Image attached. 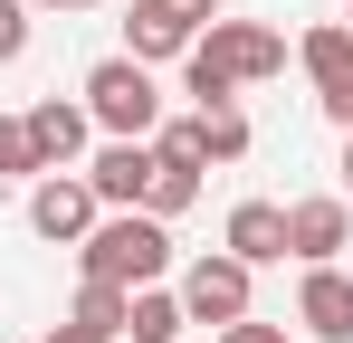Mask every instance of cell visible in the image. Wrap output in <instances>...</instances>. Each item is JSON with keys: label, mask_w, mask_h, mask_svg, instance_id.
I'll return each instance as SVG.
<instances>
[{"label": "cell", "mask_w": 353, "mask_h": 343, "mask_svg": "<svg viewBox=\"0 0 353 343\" xmlns=\"http://www.w3.org/2000/svg\"><path fill=\"white\" fill-rule=\"evenodd\" d=\"M268 76H287V39L268 19H210L181 48V96L191 105H239V86H268Z\"/></svg>", "instance_id": "obj_1"}, {"label": "cell", "mask_w": 353, "mask_h": 343, "mask_svg": "<svg viewBox=\"0 0 353 343\" xmlns=\"http://www.w3.org/2000/svg\"><path fill=\"white\" fill-rule=\"evenodd\" d=\"M77 267L105 286H163L172 277V229L153 210H105V220L77 238Z\"/></svg>", "instance_id": "obj_2"}, {"label": "cell", "mask_w": 353, "mask_h": 343, "mask_svg": "<svg viewBox=\"0 0 353 343\" xmlns=\"http://www.w3.org/2000/svg\"><path fill=\"white\" fill-rule=\"evenodd\" d=\"M77 105H86V124H96L105 143H143V134L163 124V86H153V67H143V57H96Z\"/></svg>", "instance_id": "obj_3"}, {"label": "cell", "mask_w": 353, "mask_h": 343, "mask_svg": "<svg viewBox=\"0 0 353 343\" xmlns=\"http://www.w3.org/2000/svg\"><path fill=\"white\" fill-rule=\"evenodd\" d=\"M181 315H191V324H210V334H220V324H239V315H248V305H258V267H239L230 248H210V258H191V267H181Z\"/></svg>", "instance_id": "obj_4"}, {"label": "cell", "mask_w": 353, "mask_h": 343, "mask_svg": "<svg viewBox=\"0 0 353 343\" xmlns=\"http://www.w3.org/2000/svg\"><path fill=\"white\" fill-rule=\"evenodd\" d=\"M96 220H105V210H96L86 172H39V181H29V229H39L48 248H77Z\"/></svg>", "instance_id": "obj_5"}, {"label": "cell", "mask_w": 353, "mask_h": 343, "mask_svg": "<svg viewBox=\"0 0 353 343\" xmlns=\"http://www.w3.org/2000/svg\"><path fill=\"white\" fill-rule=\"evenodd\" d=\"M296 67L315 76V105H325V114L353 134V29H344V19L305 29V39H296Z\"/></svg>", "instance_id": "obj_6"}, {"label": "cell", "mask_w": 353, "mask_h": 343, "mask_svg": "<svg viewBox=\"0 0 353 343\" xmlns=\"http://www.w3.org/2000/svg\"><path fill=\"white\" fill-rule=\"evenodd\" d=\"M334 248H353V200H344V191L287 200V258H296V267H334Z\"/></svg>", "instance_id": "obj_7"}, {"label": "cell", "mask_w": 353, "mask_h": 343, "mask_svg": "<svg viewBox=\"0 0 353 343\" xmlns=\"http://www.w3.org/2000/svg\"><path fill=\"white\" fill-rule=\"evenodd\" d=\"M19 134H29V153H39V172H77V163H86V143H96V124H86V105H67V96H39V105L19 114Z\"/></svg>", "instance_id": "obj_8"}, {"label": "cell", "mask_w": 353, "mask_h": 343, "mask_svg": "<svg viewBox=\"0 0 353 343\" xmlns=\"http://www.w3.org/2000/svg\"><path fill=\"white\" fill-rule=\"evenodd\" d=\"M86 191H96V210H143V191H153V134L143 143H96L86 153Z\"/></svg>", "instance_id": "obj_9"}, {"label": "cell", "mask_w": 353, "mask_h": 343, "mask_svg": "<svg viewBox=\"0 0 353 343\" xmlns=\"http://www.w3.org/2000/svg\"><path fill=\"white\" fill-rule=\"evenodd\" d=\"M296 324L315 343H353V277L344 267H305V286H296Z\"/></svg>", "instance_id": "obj_10"}, {"label": "cell", "mask_w": 353, "mask_h": 343, "mask_svg": "<svg viewBox=\"0 0 353 343\" xmlns=\"http://www.w3.org/2000/svg\"><path fill=\"white\" fill-rule=\"evenodd\" d=\"M220 248H230L239 267H277V258H287V210H277V200H239L230 229H220Z\"/></svg>", "instance_id": "obj_11"}, {"label": "cell", "mask_w": 353, "mask_h": 343, "mask_svg": "<svg viewBox=\"0 0 353 343\" xmlns=\"http://www.w3.org/2000/svg\"><path fill=\"white\" fill-rule=\"evenodd\" d=\"M181 295L172 286H134V305H124V343H181Z\"/></svg>", "instance_id": "obj_12"}, {"label": "cell", "mask_w": 353, "mask_h": 343, "mask_svg": "<svg viewBox=\"0 0 353 343\" xmlns=\"http://www.w3.org/2000/svg\"><path fill=\"white\" fill-rule=\"evenodd\" d=\"M181 48H191V29H172L163 10H143V0H134V19H124V57L163 67V57H181Z\"/></svg>", "instance_id": "obj_13"}, {"label": "cell", "mask_w": 353, "mask_h": 343, "mask_svg": "<svg viewBox=\"0 0 353 343\" xmlns=\"http://www.w3.org/2000/svg\"><path fill=\"white\" fill-rule=\"evenodd\" d=\"M191 134H201V163H239L248 153V114L239 105H191Z\"/></svg>", "instance_id": "obj_14"}, {"label": "cell", "mask_w": 353, "mask_h": 343, "mask_svg": "<svg viewBox=\"0 0 353 343\" xmlns=\"http://www.w3.org/2000/svg\"><path fill=\"white\" fill-rule=\"evenodd\" d=\"M124 305H134V286L86 277V286H77V305H67V324H96V334H115V343H124Z\"/></svg>", "instance_id": "obj_15"}, {"label": "cell", "mask_w": 353, "mask_h": 343, "mask_svg": "<svg viewBox=\"0 0 353 343\" xmlns=\"http://www.w3.org/2000/svg\"><path fill=\"white\" fill-rule=\"evenodd\" d=\"M191 200H201V172H181V163H153V191H143V210H153V220L172 229L181 210H191Z\"/></svg>", "instance_id": "obj_16"}, {"label": "cell", "mask_w": 353, "mask_h": 343, "mask_svg": "<svg viewBox=\"0 0 353 343\" xmlns=\"http://www.w3.org/2000/svg\"><path fill=\"white\" fill-rule=\"evenodd\" d=\"M19 181H39V153H29L19 114H0V191H19Z\"/></svg>", "instance_id": "obj_17"}, {"label": "cell", "mask_w": 353, "mask_h": 343, "mask_svg": "<svg viewBox=\"0 0 353 343\" xmlns=\"http://www.w3.org/2000/svg\"><path fill=\"white\" fill-rule=\"evenodd\" d=\"M29 19H39L29 0H0V67H19V57H29Z\"/></svg>", "instance_id": "obj_18"}, {"label": "cell", "mask_w": 353, "mask_h": 343, "mask_svg": "<svg viewBox=\"0 0 353 343\" xmlns=\"http://www.w3.org/2000/svg\"><path fill=\"white\" fill-rule=\"evenodd\" d=\"M143 10H163V19H172V29H191V39L220 19V0H143Z\"/></svg>", "instance_id": "obj_19"}, {"label": "cell", "mask_w": 353, "mask_h": 343, "mask_svg": "<svg viewBox=\"0 0 353 343\" xmlns=\"http://www.w3.org/2000/svg\"><path fill=\"white\" fill-rule=\"evenodd\" d=\"M210 343H287V324H258V315H239V324H220Z\"/></svg>", "instance_id": "obj_20"}, {"label": "cell", "mask_w": 353, "mask_h": 343, "mask_svg": "<svg viewBox=\"0 0 353 343\" xmlns=\"http://www.w3.org/2000/svg\"><path fill=\"white\" fill-rule=\"evenodd\" d=\"M48 343H115V334H96V324H48Z\"/></svg>", "instance_id": "obj_21"}, {"label": "cell", "mask_w": 353, "mask_h": 343, "mask_svg": "<svg viewBox=\"0 0 353 343\" xmlns=\"http://www.w3.org/2000/svg\"><path fill=\"white\" fill-rule=\"evenodd\" d=\"M334 172H344V200H353V134H344V163H334Z\"/></svg>", "instance_id": "obj_22"}, {"label": "cell", "mask_w": 353, "mask_h": 343, "mask_svg": "<svg viewBox=\"0 0 353 343\" xmlns=\"http://www.w3.org/2000/svg\"><path fill=\"white\" fill-rule=\"evenodd\" d=\"M29 10H96V0H29Z\"/></svg>", "instance_id": "obj_23"}, {"label": "cell", "mask_w": 353, "mask_h": 343, "mask_svg": "<svg viewBox=\"0 0 353 343\" xmlns=\"http://www.w3.org/2000/svg\"><path fill=\"white\" fill-rule=\"evenodd\" d=\"M344 29H353V0H344Z\"/></svg>", "instance_id": "obj_24"}]
</instances>
